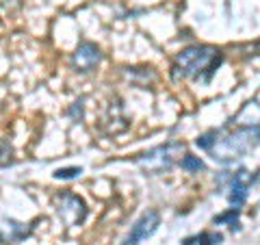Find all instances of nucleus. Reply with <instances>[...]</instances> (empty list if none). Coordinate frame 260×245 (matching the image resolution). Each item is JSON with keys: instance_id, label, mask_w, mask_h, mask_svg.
<instances>
[{"instance_id": "obj_1", "label": "nucleus", "mask_w": 260, "mask_h": 245, "mask_svg": "<svg viewBox=\"0 0 260 245\" xmlns=\"http://www.w3.org/2000/svg\"><path fill=\"white\" fill-rule=\"evenodd\" d=\"M223 54L213 46H191L176 54L174 59V78H193L202 83H210V78L221 65Z\"/></svg>"}, {"instance_id": "obj_2", "label": "nucleus", "mask_w": 260, "mask_h": 245, "mask_svg": "<svg viewBox=\"0 0 260 245\" xmlns=\"http://www.w3.org/2000/svg\"><path fill=\"white\" fill-rule=\"evenodd\" d=\"M260 145V126H237L225 137L219 135L217 143L210 148V154L217 163H232L243 159Z\"/></svg>"}, {"instance_id": "obj_3", "label": "nucleus", "mask_w": 260, "mask_h": 245, "mask_svg": "<svg viewBox=\"0 0 260 245\" xmlns=\"http://www.w3.org/2000/svg\"><path fill=\"white\" fill-rule=\"evenodd\" d=\"M182 152H184L182 141H169L165 145H158V148L141 154V157L137 159V163L141 165V169L145 174L156 176V174H162V171L172 169L178 163V159L182 157Z\"/></svg>"}, {"instance_id": "obj_4", "label": "nucleus", "mask_w": 260, "mask_h": 245, "mask_svg": "<svg viewBox=\"0 0 260 245\" xmlns=\"http://www.w3.org/2000/svg\"><path fill=\"white\" fill-rule=\"evenodd\" d=\"M56 215L61 217V222L65 226L72 228V226H78V224L85 222L87 206L76 193L63 191V193L56 195Z\"/></svg>"}, {"instance_id": "obj_5", "label": "nucleus", "mask_w": 260, "mask_h": 245, "mask_svg": "<svg viewBox=\"0 0 260 245\" xmlns=\"http://www.w3.org/2000/svg\"><path fill=\"white\" fill-rule=\"evenodd\" d=\"M158 226H160L158 210H148V213H143L139 219H137V224L133 226L130 234L126 236L124 245H139L141 241H145L148 236H152L154 232H156Z\"/></svg>"}, {"instance_id": "obj_6", "label": "nucleus", "mask_w": 260, "mask_h": 245, "mask_svg": "<svg viewBox=\"0 0 260 245\" xmlns=\"http://www.w3.org/2000/svg\"><path fill=\"white\" fill-rule=\"evenodd\" d=\"M102 61V52L100 48L91 42H83L78 44V48L72 54V68L76 72H91L95 70V65Z\"/></svg>"}, {"instance_id": "obj_7", "label": "nucleus", "mask_w": 260, "mask_h": 245, "mask_svg": "<svg viewBox=\"0 0 260 245\" xmlns=\"http://www.w3.org/2000/svg\"><path fill=\"white\" fill-rule=\"evenodd\" d=\"M258 176H251L247 169H237L234 174L230 176V185H228V200H230L232 206H241L243 202L247 200V189L251 187V182L256 180Z\"/></svg>"}, {"instance_id": "obj_8", "label": "nucleus", "mask_w": 260, "mask_h": 245, "mask_svg": "<svg viewBox=\"0 0 260 245\" xmlns=\"http://www.w3.org/2000/svg\"><path fill=\"white\" fill-rule=\"evenodd\" d=\"M237 126H260V104L258 102H247L237 117L232 119Z\"/></svg>"}, {"instance_id": "obj_9", "label": "nucleus", "mask_w": 260, "mask_h": 245, "mask_svg": "<svg viewBox=\"0 0 260 245\" xmlns=\"http://www.w3.org/2000/svg\"><path fill=\"white\" fill-rule=\"evenodd\" d=\"M221 241H223V234H219V232H202V234L184 239L182 245H219Z\"/></svg>"}, {"instance_id": "obj_10", "label": "nucleus", "mask_w": 260, "mask_h": 245, "mask_svg": "<svg viewBox=\"0 0 260 245\" xmlns=\"http://www.w3.org/2000/svg\"><path fill=\"white\" fill-rule=\"evenodd\" d=\"M239 208L234 206V208H230V210H225V213H221V215H217L215 219H213V224L215 226H221V224H230V230H239Z\"/></svg>"}, {"instance_id": "obj_11", "label": "nucleus", "mask_w": 260, "mask_h": 245, "mask_svg": "<svg viewBox=\"0 0 260 245\" xmlns=\"http://www.w3.org/2000/svg\"><path fill=\"white\" fill-rule=\"evenodd\" d=\"M219 135H221V130H217V128H213V130H208V133H204V135H200L198 137V148H202V150H208L210 152V148L217 143V139H219Z\"/></svg>"}, {"instance_id": "obj_12", "label": "nucleus", "mask_w": 260, "mask_h": 245, "mask_svg": "<svg viewBox=\"0 0 260 245\" xmlns=\"http://www.w3.org/2000/svg\"><path fill=\"white\" fill-rule=\"evenodd\" d=\"M180 167L186 169V171H202V169H206L204 161H202L200 157H193V154H186L184 159H180Z\"/></svg>"}, {"instance_id": "obj_13", "label": "nucleus", "mask_w": 260, "mask_h": 245, "mask_svg": "<svg viewBox=\"0 0 260 245\" xmlns=\"http://www.w3.org/2000/svg\"><path fill=\"white\" fill-rule=\"evenodd\" d=\"M80 174H83L80 167H59L54 171V178H59V180H72V178H78Z\"/></svg>"}]
</instances>
